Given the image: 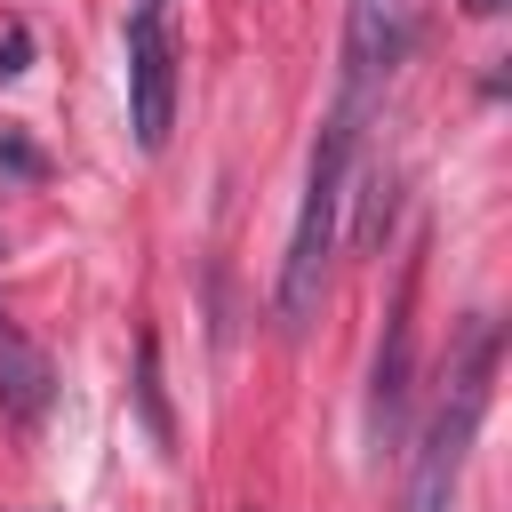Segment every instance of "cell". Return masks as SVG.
Masks as SVG:
<instances>
[{
	"label": "cell",
	"instance_id": "2",
	"mask_svg": "<svg viewBox=\"0 0 512 512\" xmlns=\"http://www.w3.org/2000/svg\"><path fill=\"white\" fill-rule=\"evenodd\" d=\"M488 368H496V328L472 320L464 360L448 376V400L432 408V432L416 448V472H408L400 512H448L456 504V480H464V456H472V432H480V408H488Z\"/></svg>",
	"mask_w": 512,
	"mask_h": 512
},
{
	"label": "cell",
	"instance_id": "3",
	"mask_svg": "<svg viewBox=\"0 0 512 512\" xmlns=\"http://www.w3.org/2000/svg\"><path fill=\"white\" fill-rule=\"evenodd\" d=\"M416 24H424V0H352L344 8V88H336V112L368 120V104L392 88V72L416 48Z\"/></svg>",
	"mask_w": 512,
	"mask_h": 512
},
{
	"label": "cell",
	"instance_id": "6",
	"mask_svg": "<svg viewBox=\"0 0 512 512\" xmlns=\"http://www.w3.org/2000/svg\"><path fill=\"white\" fill-rule=\"evenodd\" d=\"M408 360H416V336H408V296H400L392 336H384V352H376V384H368V432H376V440L400 432V408H408Z\"/></svg>",
	"mask_w": 512,
	"mask_h": 512
},
{
	"label": "cell",
	"instance_id": "1",
	"mask_svg": "<svg viewBox=\"0 0 512 512\" xmlns=\"http://www.w3.org/2000/svg\"><path fill=\"white\" fill-rule=\"evenodd\" d=\"M352 144H360V120L352 112H328L320 120V144H312V168H304L296 232H288V256H280V328L288 336H304L312 312H320L328 256H336V208H344V176H352Z\"/></svg>",
	"mask_w": 512,
	"mask_h": 512
},
{
	"label": "cell",
	"instance_id": "4",
	"mask_svg": "<svg viewBox=\"0 0 512 512\" xmlns=\"http://www.w3.org/2000/svg\"><path fill=\"white\" fill-rule=\"evenodd\" d=\"M128 128L144 152H160L176 128V0L128 8Z\"/></svg>",
	"mask_w": 512,
	"mask_h": 512
},
{
	"label": "cell",
	"instance_id": "5",
	"mask_svg": "<svg viewBox=\"0 0 512 512\" xmlns=\"http://www.w3.org/2000/svg\"><path fill=\"white\" fill-rule=\"evenodd\" d=\"M48 400H56V368H48V352L32 344V328H24L16 312H0V416L40 424Z\"/></svg>",
	"mask_w": 512,
	"mask_h": 512
}]
</instances>
